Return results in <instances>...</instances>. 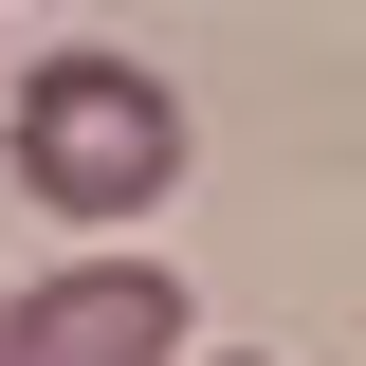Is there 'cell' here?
Segmentation results:
<instances>
[{
    "mask_svg": "<svg viewBox=\"0 0 366 366\" xmlns=\"http://www.w3.org/2000/svg\"><path fill=\"white\" fill-rule=\"evenodd\" d=\"M0 147H19V202L37 220H147L183 183V92L147 55H37Z\"/></svg>",
    "mask_w": 366,
    "mask_h": 366,
    "instance_id": "obj_1",
    "label": "cell"
},
{
    "mask_svg": "<svg viewBox=\"0 0 366 366\" xmlns=\"http://www.w3.org/2000/svg\"><path fill=\"white\" fill-rule=\"evenodd\" d=\"M0 366H183V274L165 257H74L0 312Z\"/></svg>",
    "mask_w": 366,
    "mask_h": 366,
    "instance_id": "obj_2",
    "label": "cell"
}]
</instances>
